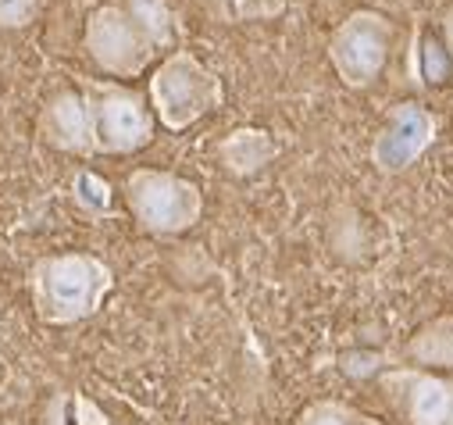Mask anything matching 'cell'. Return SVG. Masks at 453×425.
<instances>
[{
  "instance_id": "6da1fadb",
  "label": "cell",
  "mask_w": 453,
  "mask_h": 425,
  "mask_svg": "<svg viewBox=\"0 0 453 425\" xmlns=\"http://www.w3.org/2000/svg\"><path fill=\"white\" fill-rule=\"evenodd\" d=\"M33 307L47 326H72L96 314L115 286V272L96 254H50L29 272Z\"/></svg>"
},
{
  "instance_id": "7a4b0ae2",
  "label": "cell",
  "mask_w": 453,
  "mask_h": 425,
  "mask_svg": "<svg viewBox=\"0 0 453 425\" xmlns=\"http://www.w3.org/2000/svg\"><path fill=\"white\" fill-rule=\"evenodd\" d=\"M150 104L165 129H189L221 104V79L189 50H175L150 79Z\"/></svg>"
},
{
  "instance_id": "3957f363",
  "label": "cell",
  "mask_w": 453,
  "mask_h": 425,
  "mask_svg": "<svg viewBox=\"0 0 453 425\" xmlns=\"http://www.w3.org/2000/svg\"><path fill=\"white\" fill-rule=\"evenodd\" d=\"M93 154H133L154 140V115L147 100L115 82H86Z\"/></svg>"
},
{
  "instance_id": "277c9868",
  "label": "cell",
  "mask_w": 453,
  "mask_h": 425,
  "mask_svg": "<svg viewBox=\"0 0 453 425\" xmlns=\"http://www.w3.org/2000/svg\"><path fill=\"white\" fill-rule=\"evenodd\" d=\"M126 197L136 222L157 236L186 233L189 226L200 222L203 211V197L189 179L157 168H136L126 179Z\"/></svg>"
},
{
  "instance_id": "5b68a950",
  "label": "cell",
  "mask_w": 453,
  "mask_h": 425,
  "mask_svg": "<svg viewBox=\"0 0 453 425\" xmlns=\"http://www.w3.org/2000/svg\"><path fill=\"white\" fill-rule=\"evenodd\" d=\"M389 47H393L389 19L379 12H354L332 33L328 58H332L335 75L350 89H365L382 75V68L389 61Z\"/></svg>"
},
{
  "instance_id": "8992f818",
  "label": "cell",
  "mask_w": 453,
  "mask_h": 425,
  "mask_svg": "<svg viewBox=\"0 0 453 425\" xmlns=\"http://www.w3.org/2000/svg\"><path fill=\"white\" fill-rule=\"evenodd\" d=\"M86 50L111 75H140L150 65V58L157 54L154 40L143 33V26L122 4H107L89 15Z\"/></svg>"
},
{
  "instance_id": "52a82bcc",
  "label": "cell",
  "mask_w": 453,
  "mask_h": 425,
  "mask_svg": "<svg viewBox=\"0 0 453 425\" xmlns=\"http://www.w3.org/2000/svg\"><path fill=\"white\" fill-rule=\"evenodd\" d=\"M435 133H439V122L428 108L421 104H396L393 115H389V126L375 136L372 143V161L379 172L386 175H400L407 172L432 143H435Z\"/></svg>"
},
{
  "instance_id": "ba28073f",
  "label": "cell",
  "mask_w": 453,
  "mask_h": 425,
  "mask_svg": "<svg viewBox=\"0 0 453 425\" xmlns=\"http://www.w3.org/2000/svg\"><path fill=\"white\" fill-rule=\"evenodd\" d=\"M389 400L407 425H449L453 421V382L425 368H396L382 375Z\"/></svg>"
},
{
  "instance_id": "9c48e42d",
  "label": "cell",
  "mask_w": 453,
  "mask_h": 425,
  "mask_svg": "<svg viewBox=\"0 0 453 425\" xmlns=\"http://www.w3.org/2000/svg\"><path fill=\"white\" fill-rule=\"evenodd\" d=\"M40 133L54 151L65 154H79L89 158L93 154V133H89V108H86V97L75 89L58 93L40 119Z\"/></svg>"
},
{
  "instance_id": "30bf717a",
  "label": "cell",
  "mask_w": 453,
  "mask_h": 425,
  "mask_svg": "<svg viewBox=\"0 0 453 425\" xmlns=\"http://www.w3.org/2000/svg\"><path fill=\"white\" fill-rule=\"evenodd\" d=\"M218 154L233 175H254L279 154V147L265 129H236L221 140Z\"/></svg>"
},
{
  "instance_id": "8fae6325",
  "label": "cell",
  "mask_w": 453,
  "mask_h": 425,
  "mask_svg": "<svg viewBox=\"0 0 453 425\" xmlns=\"http://www.w3.org/2000/svg\"><path fill=\"white\" fill-rule=\"evenodd\" d=\"M403 354L418 368H453V314H442L435 322L421 326Z\"/></svg>"
},
{
  "instance_id": "7c38bea8",
  "label": "cell",
  "mask_w": 453,
  "mask_h": 425,
  "mask_svg": "<svg viewBox=\"0 0 453 425\" xmlns=\"http://www.w3.org/2000/svg\"><path fill=\"white\" fill-rule=\"evenodd\" d=\"M119 4L143 26V33L154 40V47H172L175 43V15L168 8V0H119Z\"/></svg>"
},
{
  "instance_id": "4fadbf2b",
  "label": "cell",
  "mask_w": 453,
  "mask_h": 425,
  "mask_svg": "<svg viewBox=\"0 0 453 425\" xmlns=\"http://www.w3.org/2000/svg\"><path fill=\"white\" fill-rule=\"evenodd\" d=\"M296 425H382L379 418L350 407V404H339V400H318L311 407H303V414L296 418Z\"/></svg>"
},
{
  "instance_id": "5bb4252c",
  "label": "cell",
  "mask_w": 453,
  "mask_h": 425,
  "mask_svg": "<svg viewBox=\"0 0 453 425\" xmlns=\"http://www.w3.org/2000/svg\"><path fill=\"white\" fill-rule=\"evenodd\" d=\"M72 200H75V207L82 211V215H89V219L111 215V186L100 175H93V172H79L72 179Z\"/></svg>"
},
{
  "instance_id": "9a60e30c",
  "label": "cell",
  "mask_w": 453,
  "mask_h": 425,
  "mask_svg": "<svg viewBox=\"0 0 453 425\" xmlns=\"http://www.w3.org/2000/svg\"><path fill=\"white\" fill-rule=\"evenodd\" d=\"M40 8H43V0H0V26L22 29L40 15Z\"/></svg>"
},
{
  "instance_id": "2e32d148",
  "label": "cell",
  "mask_w": 453,
  "mask_h": 425,
  "mask_svg": "<svg viewBox=\"0 0 453 425\" xmlns=\"http://www.w3.org/2000/svg\"><path fill=\"white\" fill-rule=\"evenodd\" d=\"M233 8L240 19L247 22H261V19H275L289 8V0H233Z\"/></svg>"
},
{
  "instance_id": "e0dca14e",
  "label": "cell",
  "mask_w": 453,
  "mask_h": 425,
  "mask_svg": "<svg viewBox=\"0 0 453 425\" xmlns=\"http://www.w3.org/2000/svg\"><path fill=\"white\" fill-rule=\"evenodd\" d=\"M75 425H107V418L93 400L75 397Z\"/></svg>"
},
{
  "instance_id": "ac0fdd59",
  "label": "cell",
  "mask_w": 453,
  "mask_h": 425,
  "mask_svg": "<svg viewBox=\"0 0 453 425\" xmlns=\"http://www.w3.org/2000/svg\"><path fill=\"white\" fill-rule=\"evenodd\" d=\"M442 29H446V47L453 50V8L446 12V19H442Z\"/></svg>"
},
{
  "instance_id": "d6986e66",
  "label": "cell",
  "mask_w": 453,
  "mask_h": 425,
  "mask_svg": "<svg viewBox=\"0 0 453 425\" xmlns=\"http://www.w3.org/2000/svg\"><path fill=\"white\" fill-rule=\"evenodd\" d=\"M449 425H453V421H449Z\"/></svg>"
}]
</instances>
